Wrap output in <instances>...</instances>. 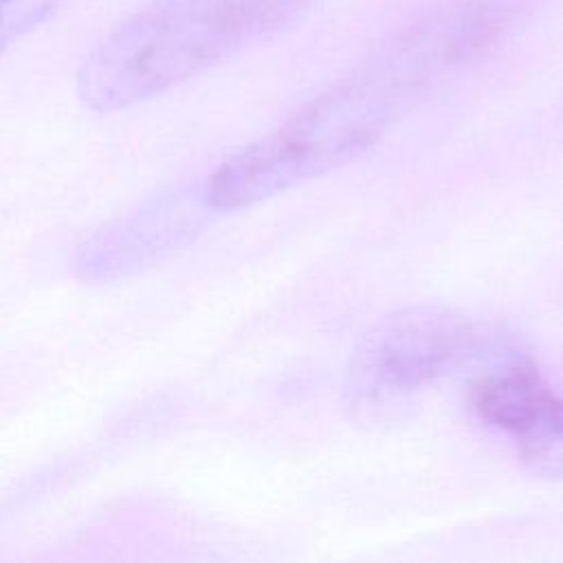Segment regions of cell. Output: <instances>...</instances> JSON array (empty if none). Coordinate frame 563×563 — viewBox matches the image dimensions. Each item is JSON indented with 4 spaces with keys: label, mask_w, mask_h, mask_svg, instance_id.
Returning <instances> with one entry per match:
<instances>
[{
    "label": "cell",
    "mask_w": 563,
    "mask_h": 563,
    "mask_svg": "<svg viewBox=\"0 0 563 563\" xmlns=\"http://www.w3.org/2000/svg\"><path fill=\"white\" fill-rule=\"evenodd\" d=\"M391 95L358 64L306 101L284 125L244 145L207 178L218 216L271 200L347 165L402 117Z\"/></svg>",
    "instance_id": "cell-1"
},
{
    "label": "cell",
    "mask_w": 563,
    "mask_h": 563,
    "mask_svg": "<svg viewBox=\"0 0 563 563\" xmlns=\"http://www.w3.org/2000/svg\"><path fill=\"white\" fill-rule=\"evenodd\" d=\"M260 42L238 0H150L84 57L77 99L92 112L145 103Z\"/></svg>",
    "instance_id": "cell-2"
},
{
    "label": "cell",
    "mask_w": 563,
    "mask_h": 563,
    "mask_svg": "<svg viewBox=\"0 0 563 563\" xmlns=\"http://www.w3.org/2000/svg\"><path fill=\"white\" fill-rule=\"evenodd\" d=\"M213 218L205 180L154 191L79 240L73 277L90 286L136 277L196 242Z\"/></svg>",
    "instance_id": "cell-3"
},
{
    "label": "cell",
    "mask_w": 563,
    "mask_h": 563,
    "mask_svg": "<svg viewBox=\"0 0 563 563\" xmlns=\"http://www.w3.org/2000/svg\"><path fill=\"white\" fill-rule=\"evenodd\" d=\"M473 323L449 308H407L378 323L361 343L352 383L367 396L411 391L475 352Z\"/></svg>",
    "instance_id": "cell-4"
},
{
    "label": "cell",
    "mask_w": 563,
    "mask_h": 563,
    "mask_svg": "<svg viewBox=\"0 0 563 563\" xmlns=\"http://www.w3.org/2000/svg\"><path fill=\"white\" fill-rule=\"evenodd\" d=\"M477 416L501 431L523 466L541 477H563V396L521 361L488 372L473 389Z\"/></svg>",
    "instance_id": "cell-5"
},
{
    "label": "cell",
    "mask_w": 563,
    "mask_h": 563,
    "mask_svg": "<svg viewBox=\"0 0 563 563\" xmlns=\"http://www.w3.org/2000/svg\"><path fill=\"white\" fill-rule=\"evenodd\" d=\"M68 0H0V55L44 24Z\"/></svg>",
    "instance_id": "cell-6"
}]
</instances>
